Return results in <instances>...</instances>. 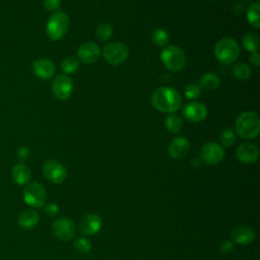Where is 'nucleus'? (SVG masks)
<instances>
[{"label": "nucleus", "instance_id": "aec40b11", "mask_svg": "<svg viewBox=\"0 0 260 260\" xmlns=\"http://www.w3.org/2000/svg\"><path fill=\"white\" fill-rule=\"evenodd\" d=\"M40 220V215L35 209H25L18 215V225L24 230L34 229Z\"/></svg>", "mask_w": 260, "mask_h": 260}, {"label": "nucleus", "instance_id": "a878e982", "mask_svg": "<svg viewBox=\"0 0 260 260\" xmlns=\"http://www.w3.org/2000/svg\"><path fill=\"white\" fill-rule=\"evenodd\" d=\"M73 248L74 250L81 255H85L88 254L91 249H92V244L91 242L85 238V237H79L77 239L74 240L73 242Z\"/></svg>", "mask_w": 260, "mask_h": 260}, {"label": "nucleus", "instance_id": "bb28decb", "mask_svg": "<svg viewBox=\"0 0 260 260\" xmlns=\"http://www.w3.org/2000/svg\"><path fill=\"white\" fill-rule=\"evenodd\" d=\"M96 37L102 41V42H106L108 40L111 39L112 34H113V28L111 26V24L107 23V22H103L101 23L95 30Z\"/></svg>", "mask_w": 260, "mask_h": 260}, {"label": "nucleus", "instance_id": "4be33fe9", "mask_svg": "<svg viewBox=\"0 0 260 260\" xmlns=\"http://www.w3.org/2000/svg\"><path fill=\"white\" fill-rule=\"evenodd\" d=\"M242 45L247 51H249L251 53L258 52V49L260 47L259 37L253 32H248L243 36Z\"/></svg>", "mask_w": 260, "mask_h": 260}, {"label": "nucleus", "instance_id": "c756f323", "mask_svg": "<svg viewBox=\"0 0 260 260\" xmlns=\"http://www.w3.org/2000/svg\"><path fill=\"white\" fill-rule=\"evenodd\" d=\"M219 140L223 146H232L236 141V133L232 129H224L219 135Z\"/></svg>", "mask_w": 260, "mask_h": 260}, {"label": "nucleus", "instance_id": "423d86ee", "mask_svg": "<svg viewBox=\"0 0 260 260\" xmlns=\"http://www.w3.org/2000/svg\"><path fill=\"white\" fill-rule=\"evenodd\" d=\"M129 56L128 47L121 42H112L103 49V57L111 65L123 64Z\"/></svg>", "mask_w": 260, "mask_h": 260}, {"label": "nucleus", "instance_id": "2eb2a0df", "mask_svg": "<svg viewBox=\"0 0 260 260\" xmlns=\"http://www.w3.org/2000/svg\"><path fill=\"white\" fill-rule=\"evenodd\" d=\"M184 117L190 122H201L207 116L206 107L199 102H191L188 103L183 109Z\"/></svg>", "mask_w": 260, "mask_h": 260}, {"label": "nucleus", "instance_id": "39448f33", "mask_svg": "<svg viewBox=\"0 0 260 260\" xmlns=\"http://www.w3.org/2000/svg\"><path fill=\"white\" fill-rule=\"evenodd\" d=\"M160 59L164 65L171 71H180L186 65V55L184 51L175 45L165 47L161 51Z\"/></svg>", "mask_w": 260, "mask_h": 260}, {"label": "nucleus", "instance_id": "f257e3e1", "mask_svg": "<svg viewBox=\"0 0 260 260\" xmlns=\"http://www.w3.org/2000/svg\"><path fill=\"white\" fill-rule=\"evenodd\" d=\"M150 102L157 111L171 114L179 110L182 104V98L175 88L162 86L152 92Z\"/></svg>", "mask_w": 260, "mask_h": 260}, {"label": "nucleus", "instance_id": "9d476101", "mask_svg": "<svg viewBox=\"0 0 260 260\" xmlns=\"http://www.w3.org/2000/svg\"><path fill=\"white\" fill-rule=\"evenodd\" d=\"M200 159L206 165H216L224 157V150L216 142H207L200 148Z\"/></svg>", "mask_w": 260, "mask_h": 260}, {"label": "nucleus", "instance_id": "ddd939ff", "mask_svg": "<svg viewBox=\"0 0 260 260\" xmlns=\"http://www.w3.org/2000/svg\"><path fill=\"white\" fill-rule=\"evenodd\" d=\"M236 157L242 164H254L259 158V149L255 144L243 142L236 149Z\"/></svg>", "mask_w": 260, "mask_h": 260}, {"label": "nucleus", "instance_id": "6ab92c4d", "mask_svg": "<svg viewBox=\"0 0 260 260\" xmlns=\"http://www.w3.org/2000/svg\"><path fill=\"white\" fill-rule=\"evenodd\" d=\"M11 178L19 186L27 185L31 178L30 169L23 162H17L11 169Z\"/></svg>", "mask_w": 260, "mask_h": 260}, {"label": "nucleus", "instance_id": "6e6552de", "mask_svg": "<svg viewBox=\"0 0 260 260\" xmlns=\"http://www.w3.org/2000/svg\"><path fill=\"white\" fill-rule=\"evenodd\" d=\"M51 230L55 238L64 242L72 240L76 234V226L74 222L67 217L55 219L51 225Z\"/></svg>", "mask_w": 260, "mask_h": 260}, {"label": "nucleus", "instance_id": "1a4fd4ad", "mask_svg": "<svg viewBox=\"0 0 260 260\" xmlns=\"http://www.w3.org/2000/svg\"><path fill=\"white\" fill-rule=\"evenodd\" d=\"M43 174L45 178L53 184H61L67 178L66 168L57 160H47L43 165Z\"/></svg>", "mask_w": 260, "mask_h": 260}, {"label": "nucleus", "instance_id": "c85d7f7f", "mask_svg": "<svg viewBox=\"0 0 260 260\" xmlns=\"http://www.w3.org/2000/svg\"><path fill=\"white\" fill-rule=\"evenodd\" d=\"M79 67V62L76 58L74 57H68V58H65L62 63H61V68L62 70L67 73V74H70V73H74L77 71Z\"/></svg>", "mask_w": 260, "mask_h": 260}, {"label": "nucleus", "instance_id": "f3484780", "mask_svg": "<svg viewBox=\"0 0 260 260\" xmlns=\"http://www.w3.org/2000/svg\"><path fill=\"white\" fill-rule=\"evenodd\" d=\"M232 242L238 245H249L256 239L255 231L248 225H239L231 233Z\"/></svg>", "mask_w": 260, "mask_h": 260}, {"label": "nucleus", "instance_id": "2f4dec72", "mask_svg": "<svg viewBox=\"0 0 260 260\" xmlns=\"http://www.w3.org/2000/svg\"><path fill=\"white\" fill-rule=\"evenodd\" d=\"M44 211L48 216L54 217L59 212V205L56 202H49L44 205Z\"/></svg>", "mask_w": 260, "mask_h": 260}, {"label": "nucleus", "instance_id": "9b49d317", "mask_svg": "<svg viewBox=\"0 0 260 260\" xmlns=\"http://www.w3.org/2000/svg\"><path fill=\"white\" fill-rule=\"evenodd\" d=\"M73 90V82L70 77L65 74L57 75L52 82V92L54 96L60 101L67 100Z\"/></svg>", "mask_w": 260, "mask_h": 260}, {"label": "nucleus", "instance_id": "f704fd0d", "mask_svg": "<svg viewBox=\"0 0 260 260\" xmlns=\"http://www.w3.org/2000/svg\"><path fill=\"white\" fill-rule=\"evenodd\" d=\"M29 155H30L29 149H28L27 147H25V146H22V147H20V148L17 150V157H18L19 159H21V160H26V159H28Z\"/></svg>", "mask_w": 260, "mask_h": 260}, {"label": "nucleus", "instance_id": "f03ea898", "mask_svg": "<svg viewBox=\"0 0 260 260\" xmlns=\"http://www.w3.org/2000/svg\"><path fill=\"white\" fill-rule=\"evenodd\" d=\"M237 134L245 139H253L258 136L260 132L259 116L252 111L242 113L235 122Z\"/></svg>", "mask_w": 260, "mask_h": 260}, {"label": "nucleus", "instance_id": "5701e85b", "mask_svg": "<svg viewBox=\"0 0 260 260\" xmlns=\"http://www.w3.org/2000/svg\"><path fill=\"white\" fill-rule=\"evenodd\" d=\"M260 6H259V2L256 1L254 3H252L248 9H247V19L249 21V23L255 27V28H259L260 27Z\"/></svg>", "mask_w": 260, "mask_h": 260}, {"label": "nucleus", "instance_id": "dca6fc26", "mask_svg": "<svg viewBox=\"0 0 260 260\" xmlns=\"http://www.w3.org/2000/svg\"><path fill=\"white\" fill-rule=\"evenodd\" d=\"M101 55L99 46L93 42H86L82 44L77 51L78 59L84 64H92L98 61Z\"/></svg>", "mask_w": 260, "mask_h": 260}, {"label": "nucleus", "instance_id": "cd10ccee", "mask_svg": "<svg viewBox=\"0 0 260 260\" xmlns=\"http://www.w3.org/2000/svg\"><path fill=\"white\" fill-rule=\"evenodd\" d=\"M152 42L158 46V47H164L167 45V43L169 42V34L166 29L164 28H157L153 31L152 36H151Z\"/></svg>", "mask_w": 260, "mask_h": 260}, {"label": "nucleus", "instance_id": "f8f14e48", "mask_svg": "<svg viewBox=\"0 0 260 260\" xmlns=\"http://www.w3.org/2000/svg\"><path fill=\"white\" fill-rule=\"evenodd\" d=\"M102 225L103 221L100 215L88 213L80 219L77 229L84 236H93L101 231Z\"/></svg>", "mask_w": 260, "mask_h": 260}, {"label": "nucleus", "instance_id": "20e7f679", "mask_svg": "<svg viewBox=\"0 0 260 260\" xmlns=\"http://www.w3.org/2000/svg\"><path fill=\"white\" fill-rule=\"evenodd\" d=\"M68 26V15L64 11H55L48 18L46 24V31L51 40L58 41L66 35Z\"/></svg>", "mask_w": 260, "mask_h": 260}, {"label": "nucleus", "instance_id": "b1692460", "mask_svg": "<svg viewBox=\"0 0 260 260\" xmlns=\"http://www.w3.org/2000/svg\"><path fill=\"white\" fill-rule=\"evenodd\" d=\"M165 126L170 132L177 133L183 127V120L179 115L175 113H171L165 119Z\"/></svg>", "mask_w": 260, "mask_h": 260}, {"label": "nucleus", "instance_id": "4468645a", "mask_svg": "<svg viewBox=\"0 0 260 260\" xmlns=\"http://www.w3.org/2000/svg\"><path fill=\"white\" fill-rule=\"evenodd\" d=\"M190 150V142L184 136H177L172 139L168 147L169 155L174 159H181Z\"/></svg>", "mask_w": 260, "mask_h": 260}, {"label": "nucleus", "instance_id": "473e14b6", "mask_svg": "<svg viewBox=\"0 0 260 260\" xmlns=\"http://www.w3.org/2000/svg\"><path fill=\"white\" fill-rule=\"evenodd\" d=\"M43 5L49 11H57L61 5V0H43Z\"/></svg>", "mask_w": 260, "mask_h": 260}, {"label": "nucleus", "instance_id": "a211bd4d", "mask_svg": "<svg viewBox=\"0 0 260 260\" xmlns=\"http://www.w3.org/2000/svg\"><path fill=\"white\" fill-rule=\"evenodd\" d=\"M32 71L35 75L41 79H50L55 74L56 68L51 60L40 58L32 63Z\"/></svg>", "mask_w": 260, "mask_h": 260}, {"label": "nucleus", "instance_id": "c9c22d12", "mask_svg": "<svg viewBox=\"0 0 260 260\" xmlns=\"http://www.w3.org/2000/svg\"><path fill=\"white\" fill-rule=\"evenodd\" d=\"M250 61L253 65L255 66H259L260 65V56L258 52H253L250 56Z\"/></svg>", "mask_w": 260, "mask_h": 260}, {"label": "nucleus", "instance_id": "412c9836", "mask_svg": "<svg viewBox=\"0 0 260 260\" xmlns=\"http://www.w3.org/2000/svg\"><path fill=\"white\" fill-rule=\"evenodd\" d=\"M220 84V78L214 72H206L199 78L198 86L201 89L210 91L215 90Z\"/></svg>", "mask_w": 260, "mask_h": 260}, {"label": "nucleus", "instance_id": "0eeeda50", "mask_svg": "<svg viewBox=\"0 0 260 260\" xmlns=\"http://www.w3.org/2000/svg\"><path fill=\"white\" fill-rule=\"evenodd\" d=\"M47 198V193L43 185L40 183L34 182L30 184H27L26 187L23 190V200L24 202L34 207V208H40L45 205Z\"/></svg>", "mask_w": 260, "mask_h": 260}, {"label": "nucleus", "instance_id": "e433bc0d", "mask_svg": "<svg viewBox=\"0 0 260 260\" xmlns=\"http://www.w3.org/2000/svg\"><path fill=\"white\" fill-rule=\"evenodd\" d=\"M200 162H201V159H198V158H193L192 159V165L194 168H198L200 166Z\"/></svg>", "mask_w": 260, "mask_h": 260}, {"label": "nucleus", "instance_id": "7ed1b4c3", "mask_svg": "<svg viewBox=\"0 0 260 260\" xmlns=\"http://www.w3.org/2000/svg\"><path fill=\"white\" fill-rule=\"evenodd\" d=\"M214 54L216 59L223 64L234 63L240 55V47L237 41L231 37L220 39L214 47Z\"/></svg>", "mask_w": 260, "mask_h": 260}, {"label": "nucleus", "instance_id": "393cba45", "mask_svg": "<svg viewBox=\"0 0 260 260\" xmlns=\"http://www.w3.org/2000/svg\"><path fill=\"white\" fill-rule=\"evenodd\" d=\"M232 73L235 78H237L239 80H246L251 75V69L247 64L239 62L233 66Z\"/></svg>", "mask_w": 260, "mask_h": 260}, {"label": "nucleus", "instance_id": "72a5a7b5", "mask_svg": "<svg viewBox=\"0 0 260 260\" xmlns=\"http://www.w3.org/2000/svg\"><path fill=\"white\" fill-rule=\"evenodd\" d=\"M234 247H235V244H234L232 241H230V240H224V241H222V243L220 244L219 249H220V252H221L222 254L228 255V254H231V253L233 252Z\"/></svg>", "mask_w": 260, "mask_h": 260}, {"label": "nucleus", "instance_id": "7c9ffc66", "mask_svg": "<svg viewBox=\"0 0 260 260\" xmlns=\"http://www.w3.org/2000/svg\"><path fill=\"white\" fill-rule=\"evenodd\" d=\"M200 93H201V88L198 86V84L190 83L185 88V95L190 100H195L199 98Z\"/></svg>", "mask_w": 260, "mask_h": 260}]
</instances>
